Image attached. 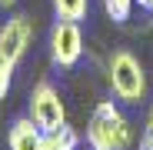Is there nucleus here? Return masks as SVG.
I'll use <instances>...</instances> for the list:
<instances>
[{"label":"nucleus","instance_id":"nucleus-1","mask_svg":"<svg viewBox=\"0 0 153 150\" xmlns=\"http://www.w3.org/2000/svg\"><path fill=\"white\" fill-rule=\"evenodd\" d=\"M83 143L90 150H130L133 147V123L123 117L113 100H100L87 120Z\"/></svg>","mask_w":153,"mask_h":150},{"label":"nucleus","instance_id":"nucleus-2","mask_svg":"<svg viewBox=\"0 0 153 150\" xmlns=\"http://www.w3.org/2000/svg\"><path fill=\"white\" fill-rule=\"evenodd\" d=\"M107 84L120 104H140L146 97V73L143 63L130 50H113L107 57Z\"/></svg>","mask_w":153,"mask_h":150},{"label":"nucleus","instance_id":"nucleus-3","mask_svg":"<svg viewBox=\"0 0 153 150\" xmlns=\"http://www.w3.org/2000/svg\"><path fill=\"white\" fill-rule=\"evenodd\" d=\"M27 117L37 123L43 134L57 130L67 123V107H63V97L60 90L50 84V80H40L33 90H30V100H27Z\"/></svg>","mask_w":153,"mask_h":150},{"label":"nucleus","instance_id":"nucleus-4","mask_svg":"<svg viewBox=\"0 0 153 150\" xmlns=\"http://www.w3.org/2000/svg\"><path fill=\"white\" fill-rule=\"evenodd\" d=\"M83 57V30H80V20H67L57 17V23L50 27V60L57 67L70 70L76 67Z\"/></svg>","mask_w":153,"mask_h":150},{"label":"nucleus","instance_id":"nucleus-5","mask_svg":"<svg viewBox=\"0 0 153 150\" xmlns=\"http://www.w3.org/2000/svg\"><path fill=\"white\" fill-rule=\"evenodd\" d=\"M30 40H33L30 17H23V13L10 17L4 27H0V57L10 60V63H20L23 54H27V47H30Z\"/></svg>","mask_w":153,"mask_h":150},{"label":"nucleus","instance_id":"nucleus-6","mask_svg":"<svg viewBox=\"0 0 153 150\" xmlns=\"http://www.w3.org/2000/svg\"><path fill=\"white\" fill-rule=\"evenodd\" d=\"M7 147L10 150H43V130L30 117H17L7 130Z\"/></svg>","mask_w":153,"mask_h":150},{"label":"nucleus","instance_id":"nucleus-7","mask_svg":"<svg viewBox=\"0 0 153 150\" xmlns=\"http://www.w3.org/2000/svg\"><path fill=\"white\" fill-rule=\"evenodd\" d=\"M80 140L83 137L76 134L70 123H63V127L43 134V150H80Z\"/></svg>","mask_w":153,"mask_h":150},{"label":"nucleus","instance_id":"nucleus-8","mask_svg":"<svg viewBox=\"0 0 153 150\" xmlns=\"http://www.w3.org/2000/svg\"><path fill=\"white\" fill-rule=\"evenodd\" d=\"M50 4H53L57 17H67V20H83L90 10V0H50Z\"/></svg>","mask_w":153,"mask_h":150},{"label":"nucleus","instance_id":"nucleus-9","mask_svg":"<svg viewBox=\"0 0 153 150\" xmlns=\"http://www.w3.org/2000/svg\"><path fill=\"white\" fill-rule=\"evenodd\" d=\"M100 4H103V10H107V17L113 23H126L133 7H137V0H100Z\"/></svg>","mask_w":153,"mask_h":150},{"label":"nucleus","instance_id":"nucleus-10","mask_svg":"<svg viewBox=\"0 0 153 150\" xmlns=\"http://www.w3.org/2000/svg\"><path fill=\"white\" fill-rule=\"evenodd\" d=\"M13 67H17V63H10V60H4V57H0V100L10 93V84H13Z\"/></svg>","mask_w":153,"mask_h":150},{"label":"nucleus","instance_id":"nucleus-11","mask_svg":"<svg viewBox=\"0 0 153 150\" xmlns=\"http://www.w3.org/2000/svg\"><path fill=\"white\" fill-rule=\"evenodd\" d=\"M140 4V10H146V13H153V0H137Z\"/></svg>","mask_w":153,"mask_h":150},{"label":"nucleus","instance_id":"nucleus-12","mask_svg":"<svg viewBox=\"0 0 153 150\" xmlns=\"http://www.w3.org/2000/svg\"><path fill=\"white\" fill-rule=\"evenodd\" d=\"M146 134H153V107H150V113H146Z\"/></svg>","mask_w":153,"mask_h":150},{"label":"nucleus","instance_id":"nucleus-13","mask_svg":"<svg viewBox=\"0 0 153 150\" xmlns=\"http://www.w3.org/2000/svg\"><path fill=\"white\" fill-rule=\"evenodd\" d=\"M17 4V0H0V7H13Z\"/></svg>","mask_w":153,"mask_h":150}]
</instances>
